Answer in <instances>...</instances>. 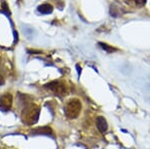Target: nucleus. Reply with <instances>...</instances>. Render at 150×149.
<instances>
[{"mask_svg": "<svg viewBox=\"0 0 150 149\" xmlns=\"http://www.w3.org/2000/svg\"><path fill=\"white\" fill-rule=\"evenodd\" d=\"M40 115V107L33 103H29L28 105L23 107L21 111V121L25 125H34L37 123Z\"/></svg>", "mask_w": 150, "mask_h": 149, "instance_id": "1", "label": "nucleus"}, {"mask_svg": "<svg viewBox=\"0 0 150 149\" xmlns=\"http://www.w3.org/2000/svg\"><path fill=\"white\" fill-rule=\"evenodd\" d=\"M81 108H82V105H81L80 100L76 99V98L68 100L64 106L65 116L69 119L77 118L81 112Z\"/></svg>", "mask_w": 150, "mask_h": 149, "instance_id": "2", "label": "nucleus"}, {"mask_svg": "<svg viewBox=\"0 0 150 149\" xmlns=\"http://www.w3.org/2000/svg\"><path fill=\"white\" fill-rule=\"evenodd\" d=\"M45 87L48 88L50 91H52L55 95L57 96H65L68 92V89H67V86L65 85L63 82H60V81H52V82H49L45 85Z\"/></svg>", "mask_w": 150, "mask_h": 149, "instance_id": "3", "label": "nucleus"}, {"mask_svg": "<svg viewBox=\"0 0 150 149\" xmlns=\"http://www.w3.org/2000/svg\"><path fill=\"white\" fill-rule=\"evenodd\" d=\"M13 97L10 93H4L0 97V109L2 111H9L12 107Z\"/></svg>", "mask_w": 150, "mask_h": 149, "instance_id": "4", "label": "nucleus"}, {"mask_svg": "<svg viewBox=\"0 0 150 149\" xmlns=\"http://www.w3.org/2000/svg\"><path fill=\"white\" fill-rule=\"evenodd\" d=\"M31 134L33 135H47L54 137V134H53V130L50 127L48 126H43V127H37V128L33 129L31 131Z\"/></svg>", "mask_w": 150, "mask_h": 149, "instance_id": "5", "label": "nucleus"}, {"mask_svg": "<svg viewBox=\"0 0 150 149\" xmlns=\"http://www.w3.org/2000/svg\"><path fill=\"white\" fill-rule=\"evenodd\" d=\"M96 126H97V128L99 129V131H100L101 133L106 132L108 129L107 121H106V119L102 116L97 117V119H96Z\"/></svg>", "mask_w": 150, "mask_h": 149, "instance_id": "6", "label": "nucleus"}, {"mask_svg": "<svg viewBox=\"0 0 150 149\" xmlns=\"http://www.w3.org/2000/svg\"><path fill=\"white\" fill-rule=\"evenodd\" d=\"M37 10L39 11L41 14H51L53 12V6L48 3H44L38 6Z\"/></svg>", "mask_w": 150, "mask_h": 149, "instance_id": "7", "label": "nucleus"}, {"mask_svg": "<svg viewBox=\"0 0 150 149\" xmlns=\"http://www.w3.org/2000/svg\"><path fill=\"white\" fill-rule=\"evenodd\" d=\"M99 45L101 46V48L102 49L105 50L107 53H111V52H113V51H115V48H113L112 46H109L108 44H105V43H102V42H99Z\"/></svg>", "mask_w": 150, "mask_h": 149, "instance_id": "8", "label": "nucleus"}, {"mask_svg": "<svg viewBox=\"0 0 150 149\" xmlns=\"http://www.w3.org/2000/svg\"><path fill=\"white\" fill-rule=\"evenodd\" d=\"M4 82H5V76H4L3 71L0 69V85H3Z\"/></svg>", "mask_w": 150, "mask_h": 149, "instance_id": "9", "label": "nucleus"}, {"mask_svg": "<svg viewBox=\"0 0 150 149\" xmlns=\"http://www.w3.org/2000/svg\"><path fill=\"white\" fill-rule=\"evenodd\" d=\"M135 4H137L138 6H143L145 4V2H146V0H134Z\"/></svg>", "mask_w": 150, "mask_h": 149, "instance_id": "10", "label": "nucleus"}, {"mask_svg": "<svg viewBox=\"0 0 150 149\" xmlns=\"http://www.w3.org/2000/svg\"><path fill=\"white\" fill-rule=\"evenodd\" d=\"M0 149H4V148H0Z\"/></svg>", "mask_w": 150, "mask_h": 149, "instance_id": "11", "label": "nucleus"}]
</instances>
